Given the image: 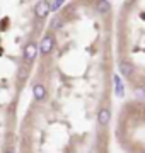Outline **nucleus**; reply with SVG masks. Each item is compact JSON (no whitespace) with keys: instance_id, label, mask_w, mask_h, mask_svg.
I'll return each instance as SVG.
<instances>
[{"instance_id":"nucleus-2","label":"nucleus","mask_w":145,"mask_h":153,"mask_svg":"<svg viewBox=\"0 0 145 153\" xmlns=\"http://www.w3.org/2000/svg\"><path fill=\"white\" fill-rule=\"evenodd\" d=\"M38 53H39V46H36L34 43L26 44V48H24V58L28 61H34L36 56H38Z\"/></svg>"},{"instance_id":"nucleus-3","label":"nucleus","mask_w":145,"mask_h":153,"mask_svg":"<svg viewBox=\"0 0 145 153\" xmlns=\"http://www.w3.org/2000/svg\"><path fill=\"white\" fill-rule=\"evenodd\" d=\"M109 121H111V111L108 109V107L99 109V112H97V123H99L101 126H108Z\"/></svg>"},{"instance_id":"nucleus-7","label":"nucleus","mask_w":145,"mask_h":153,"mask_svg":"<svg viewBox=\"0 0 145 153\" xmlns=\"http://www.w3.org/2000/svg\"><path fill=\"white\" fill-rule=\"evenodd\" d=\"M33 95L36 100H43V99L46 97V88L45 85H41V83H38V85H34L33 87Z\"/></svg>"},{"instance_id":"nucleus-12","label":"nucleus","mask_w":145,"mask_h":153,"mask_svg":"<svg viewBox=\"0 0 145 153\" xmlns=\"http://www.w3.org/2000/svg\"><path fill=\"white\" fill-rule=\"evenodd\" d=\"M7 153H14V152H7Z\"/></svg>"},{"instance_id":"nucleus-1","label":"nucleus","mask_w":145,"mask_h":153,"mask_svg":"<svg viewBox=\"0 0 145 153\" xmlns=\"http://www.w3.org/2000/svg\"><path fill=\"white\" fill-rule=\"evenodd\" d=\"M55 48V39L51 34H46L45 38L41 39V44H39V53L41 55H48L51 53V49Z\"/></svg>"},{"instance_id":"nucleus-11","label":"nucleus","mask_w":145,"mask_h":153,"mask_svg":"<svg viewBox=\"0 0 145 153\" xmlns=\"http://www.w3.org/2000/svg\"><path fill=\"white\" fill-rule=\"evenodd\" d=\"M135 94H137V97H140V99L145 97V88L144 87H138L137 90H135Z\"/></svg>"},{"instance_id":"nucleus-4","label":"nucleus","mask_w":145,"mask_h":153,"mask_svg":"<svg viewBox=\"0 0 145 153\" xmlns=\"http://www.w3.org/2000/svg\"><path fill=\"white\" fill-rule=\"evenodd\" d=\"M48 12H50L48 2L41 0V2H38V4H36V9H34V14H36V17H39V19H45V17L48 16Z\"/></svg>"},{"instance_id":"nucleus-8","label":"nucleus","mask_w":145,"mask_h":153,"mask_svg":"<svg viewBox=\"0 0 145 153\" xmlns=\"http://www.w3.org/2000/svg\"><path fill=\"white\" fill-rule=\"evenodd\" d=\"M97 10L99 12H109V9H111V4L109 2H106V0H101V2H97Z\"/></svg>"},{"instance_id":"nucleus-14","label":"nucleus","mask_w":145,"mask_h":153,"mask_svg":"<svg viewBox=\"0 0 145 153\" xmlns=\"http://www.w3.org/2000/svg\"><path fill=\"white\" fill-rule=\"evenodd\" d=\"M142 153H145V152H142Z\"/></svg>"},{"instance_id":"nucleus-10","label":"nucleus","mask_w":145,"mask_h":153,"mask_svg":"<svg viewBox=\"0 0 145 153\" xmlns=\"http://www.w3.org/2000/svg\"><path fill=\"white\" fill-rule=\"evenodd\" d=\"M51 27H53V29H60V27H61V21H60V17H55V19L51 21Z\"/></svg>"},{"instance_id":"nucleus-13","label":"nucleus","mask_w":145,"mask_h":153,"mask_svg":"<svg viewBox=\"0 0 145 153\" xmlns=\"http://www.w3.org/2000/svg\"><path fill=\"white\" fill-rule=\"evenodd\" d=\"M144 112H145V109H144Z\"/></svg>"},{"instance_id":"nucleus-9","label":"nucleus","mask_w":145,"mask_h":153,"mask_svg":"<svg viewBox=\"0 0 145 153\" xmlns=\"http://www.w3.org/2000/svg\"><path fill=\"white\" fill-rule=\"evenodd\" d=\"M48 7H50V10H58L60 7H63V2L61 0H50Z\"/></svg>"},{"instance_id":"nucleus-5","label":"nucleus","mask_w":145,"mask_h":153,"mask_svg":"<svg viewBox=\"0 0 145 153\" xmlns=\"http://www.w3.org/2000/svg\"><path fill=\"white\" fill-rule=\"evenodd\" d=\"M135 66L130 63V61H121L120 63V73H121L123 76H132V73H133Z\"/></svg>"},{"instance_id":"nucleus-6","label":"nucleus","mask_w":145,"mask_h":153,"mask_svg":"<svg viewBox=\"0 0 145 153\" xmlns=\"http://www.w3.org/2000/svg\"><path fill=\"white\" fill-rule=\"evenodd\" d=\"M113 82H114V94H116V97H123L125 95V88H123L121 76H118V73H116L113 76Z\"/></svg>"}]
</instances>
